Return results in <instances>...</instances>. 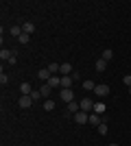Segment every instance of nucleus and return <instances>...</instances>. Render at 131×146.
I'll list each match as a JSON object with an SVG mask.
<instances>
[{
  "label": "nucleus",
  "mask_w": 131,
  "mask_h": 146,
  "mask_svg": "<svg viewBox=\"0 0 131 146\" xmlns=\"http://www.w3.org/2000/svg\"><path fill=\"white\" fill-rule=\"evenodd\" d=\"M129 94H131V87H129Z\"/></svg>",
  "instance_id": "28"
},
{
  "label": "nucleus",
  "mask_w": 131,
  "mask_h": 146,
  "mask_svg": "<svg viewBox=\"0 0 131 146\" xmlns=\"http://www.w3.org/2000/svg\"><path fill=\"white\" fill-rule=\"evenodd\" d=\"M20 92H22V96H31V94H33L31 83H22V85H20Z\"/></svg>",
  "instance_id": "8"
},
{
  "label": "nucleus",
  "mask_w": 131,
  "mask_h": 146,
  "mask_svg": "<svg viewBox=\"0 0 131 146\" xmlns=\"http://www.w3.org/2000/svg\"><path fill=\"white\" fill-rule=\"evenodd\" d=\"M55 109V100H44V111H53Z\"/></svg>",
  "instance_id": "19"
},
{
  "label": "nucleus",
  "mask_w": 131,
  "mask_h": 146,
  "mask_svg": "<svg viewBox=\"0 0 131 146\" xmlns=\"http://www.w3.org/2000/svg\"><path fill=\"white\" fill-rule=\"evenodd\" d=\"M18 42H20V44H29V42H31V35H26V33H22V35L18 37Z\"/></svg>",
  "instance_id": "23"
},
{
  "label": "nucleus",
  "mask_w": 131,
  "mask_h": 146,
  "mask_svg": "<svg viewBox=\"0 0 131 146\" xmlns=\"http://www.w3.org/2000/svg\"><path fill=\"white\" fill-rule=\"evenodd\" d=\"M33 31H35V24H33V22H24V24H22V33H26V35H31Z\"/></svg>",
  "instance_id": "13"
},
{
  "label": "nucleus",
  "mask_w": 131,
  "mask_h": 146,
  "mask_svg": "<svg viewBox=\"0 0 131 146\" xmlns=\"http://www.w3.org/2000/svg\"><path fill=\"white\" fill-rule=\"evenodd\" d=\"M59 72H61L63 76H70V74H72V66H70V63H61V66H59Z\"/></svg>",
  "instance_id": "9"
},
{
  "label": "nucleus",
  "mask_w": 131,
  "mask_h": 146,
  "mask_svg": "<svg viewBox=\"0 0 131 146\" xmlns=\"http://www.w3.org/2000/svg\"><path fill=\"white\" fill-rule=\"evenodd\" d=\"M50 76H53V74L48 72V68H44V70H39V72H37V79H39V81H44V83H48Z\"/></svg>",
  "instance_id": "7"
},
{
  "label": "nucleus",
  "mask_w": 131,
  "mask_h": 146,
  "mask_svg": "<svg viewBox=\"0 0 131 146\" xmlns=\"http://www.w3.org/2000/svg\"><path fill=\"white\" fill-rule=\"evenodd\" d=\"M72 83H74V76H72V74H70V76H61V87L72 90Z\"/></svg>",
  "instance_id": "6"
},
{
  "label": "nucleus",
  "mask_w": 131,
  "mask_h": 146,
  "mask_svg": "<svg viewBox=\"0 0 131 146\" xmlns=\"http://www.w3.org/2000/svg\"><path fill=\"white\" fill-rule=\"evenodd\" d=\"M9 33H11L13 37H20V35H22V26H18V24L11 26V31H9Z\"/></svg>",
  "instance_id": "18"
},
{
  "label": "nucleus",
  "mask_w": 131,
  "mask_h": 146,
  "mask_svg": "<svg viewBox=\"0 0 131 146\" xmlns=\"http://www.w3.org/2000/svg\"><path fill=\"white\" fill-rule=\"evenodd\" d=\"M122 83H125L127 87H131V74H127V76H122Z\"/></svg>",
  "instance_id": "25"
},
{
  "label": "nucleus",
  "mask_w": 131,
  "mask_h": 146,
  "mask_svg": "<svg viewBox=\"0 0 131 146\" xmlns=\"http://www.w3.org/2000/svg\"><path fill=\"white\" fill-rule=\"evenodd\" d=\"M109 146H120V144H109Z\"/></svg>",
  "instance_id": "27"
},
{
  "label": "nucleus",
  "mask_w": 131,
  "mask_h": 146,
  "mask_svg": "<svg viewBox=\"0 0 131 146\" xmlns=\"http://www.w3.org/2000/svg\"><path fill=\"white\" fill-rule=\"evenodd\" d=\"M112 57H114V52H112L109 48H107V50H103V57H100V59H105L107 63H109V59H112Z\"/></svg>",
  "instance_id": "22"
},
{
  "label": "nucleus",
  "mask_w": 131,
  "mask_h": 146,
  "mask_svg": "<svg viewBox=\"0 0 131 146\" xmlns=\"http://www.w3.org/2000/svg\"><path fill=\"white\" fill-rule=\"evenodd\" d=\"M96 131H98L100 135H105V133H107V122L103 120V122H100V124H98V127H96Z\"/></svg>",
  "instance_id": "21"
},
{
  "label": "nucleus",
  "mask_w": 131,
  "mask_h": 146,
  "mask_svg": "<svg viewBox=\"0 0 131 146\" xmlns=\"http://www.w3.org/2000/svg\"><path fill=\"white\" fill-rule=\"evenodd\" d=\"M31 98H33V100H39V98H44V96L39 94V90H37V92H33V94H31Z\"/></svg>",
  "instance_id": "26"
},
{
  "label": "nucleus",
  "mask_w": 131,
  "mask_h": 146,
  "mask_svg": "<svg viewBox=\"0 0 131 146\" xmlns=\"http://www.w3.org/2000/svg\"><path fill=\"white\" fill-rule=\"evenodd\" d=\"M105 109H107V107H105L103 103H94V113H98V116H103V113H105Z\"/></svg>",
  "instance_id": "16"
},
{
  "label": "nucleus",
  "mask_w": 131,
  "mask_h": 146,
  "mask_svg": "<svg viewBox=\"0 0 131 146\" xmlns=\"http://www.w3.org/2000/svg\"><path fill=\"white\" fill-rule=\"evenodd\" d=\"M50 92H53V87H50L48 83H44V85H39V94H42L44 98H46V96H50Z\"/></svg>",
  "instance_id": "14"
},
{
  "label": "nucleus",
  "mask_w": 131,
  "mask_h": 146,
  "mask_svg": "<svg viewBox=\"0 0 131 146\" xmlns=\"http://www.w3.org/2000/svg\"><path fill=\"white\" fill-rule=\"evenodd\" d=\"M94 94L98 98H105L107 94H109V85H105V83H100V85H96L94 87Z\"/></svg>",
  "instance_id": "2"
},
{
  "label": "nucleus",
  "mask_w": 131,
  "mask_h": 146,
  "mask_svg": "<svg viewBox=\"0 0 131 146\" xmlns=\"http://www.w3.org/2000/svg\"><path fill=\"white\" fill-rule=\"evenodd\" d=\"M87 122H90L92 127H98L100 122H103V118H100L98 113H90V120H87Z\"/></svg>",
  "instance_id": "10"
},
{
  "label": "nucleus",
  "mask_w": 131,
  "mask_h": 146,
  "mask_svg": "<svg viewBox=\"0 0 131 146\" xmlns=\"http://www.w3.org/2000/svg\"><path fill=\"white\" fill-rule=\"evenodd\" d=\"M48 85L53 87V90H55V87H61V76H55V74H53L50 81H48Z\"/></svg>",
  "instance_id": "11"
},
{
  "label": "nucleus",
  "mask_w": 131,
  "mask_h": 146,
  "mask_svg": "<svg viewBox=\"0 0 131 146\" xmlns=\"http://www.w3.org/2000/svg\"><path fill=\"white\" fill-rule=\"evenodd\" d=\"M0 83H2V85H7V83H9V74H0Z\"/></svg>",
  "instance_id": "24"
},
{
  "label": "nucleus",
  "mask_w": 131,
  "mask_h": 146,
  "mask_svg": "<svg viewBox=\"0 0 131 146\" xmlns=\"http://www.w3.org/2000/svg\"><path fill=\"white\" fill-rule=\"evenodd\" d=\"M33 103H35V100H33L31 96H20V100H18V105L22 107V109H29V107H31Z\"/></svg>",
  "instance_id": "5"
},
{
  "label": "nucleus",
  "mask_w": 131,
  "mask_h": 146,
  "mask_svg": "<svg viewBox=\"0 0 131 146\" xmlns=\"http://www.w3.org/2000/svg\"><path fill=\"white\" fill-rule=\"evenodd\" d=\"M94 68H96V72H105V68H107V61H105V59H98L96 63H94Z\"/></svg>",
  "instance_id": "15"
},
{
  "label": "nucleus",
  "mask_w": 131,
  "mask_h": 146,
  "mask_svg": "<svg viewBox=\"0 0 131 146\" xmlns=\"http://www.w3.org/2000/svg\"><path fill=\"white\" fill-rule=\"evenodd\" d=\"M94 87H96V83H94V81H83V90H87V92L92 90V92H94Z\"/></svg>",
  "instance_id": "20"
},
{
  "label": "nucleus",
  "mask_w": 131,
  "mask_h": 146,
  "mask_svg": "<svg viewBox=\"0 0 131 146\" xmlns=\"http://www.w3.org/2000/svg\"><path fill=\"white\" fill-rule=\"evenodd\" d=\"M87 120H90V113H87V111H76L74 113V122L76 124H85Z\"/></svg>",
  "instance_id": "3"
},
{
  "label": "nucleus",
  "mask_w": 131,
  "mask_h": 146,
  "mask_svg": "<svg viewBox=\"0 0 131 146\" xmlns=\"http://www.w3.org/2000/svg\"><path fill=\"white\" fill-rule=\"evenodd\" d=\"M59 66H61V63H57V61L48 63V72H50V74H57V72H59Z\"/></svg>",
  "instance_id": "17"
},
{
  "label": "nucleus",
  "mask_w": 131,
  "mask_h": 146,
  "mask_svg": "<svg viewBox=\"0 0 131 146\" xmlns=\"http://www.w3.org/2000/svg\"><path fill=\"white\" fill-rule=\"evenodd\" d=\"M66 107H68V111H70V113H76V111H81V105L76 103V100H72V103H68V105H66Z\"/></svg>",
  "instance_id": "12"
},
{
  "label": "nucleus",
  "mask_w": 131,
  "mask_h": 146,
  "mask_svg": "<svg viewBox=\"0 0 131 146\" xmlns=\"http://www.w3.org/2000/svg\"><path fill=\"white\" fill-rule=\"evenodd\" d=\"M59 96H61V100H63V103L68 105V103H72V100H74V92H72V90H66V87H61Z\"/></svg>",
  "instance_id": "1"
},
{
  "label": "nucleus",
  "mask_w": 131,
  "mask_h": 146,
  "mask_svg": "<svg viewBox=\"0 0 131 146\" xmlns=\"http://www.w3.org/2000/svg\"><path fill=\"white\" fill-rule=\"evenodd\" d=\"M79 105H81V111H87V113H92V111H94V103L90 100V98H83Z\"/></svg>",
  "instance_id": "4"
}]
</instances>
